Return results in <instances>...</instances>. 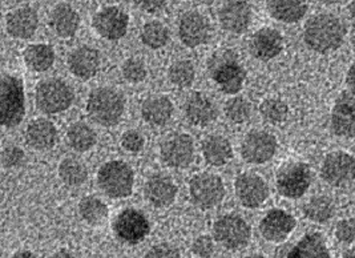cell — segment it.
Masks as SVG:
<instances>
[{"mask_svg": "<svg viewBox=\"0 0 355 258\" xmlns=\"http://www.w3.org/2000/svg\"><path fill=\"white\" fill-rule=\"evenodd\" d=\"M101 58L98 51L88 46L73 49L68 56V68L81 80H88L98 72Z\"/></svg>", "mask_w": 355, "mask_h": 258, "instance_id": "44dd1931", "label": "cell"}, {"mask_svg": "<svg viewBox=\"0 0 355 258\" xmlns=\"http://www.w3.org/2000/svg\"><path fill=\"white\" fill-rule=\"evenodd\" d=\"M282 35L273 28H261L252 36L249 42V49L252 55L262 62L275 59L282 52Z\"/></svg>", "mask_w": 355, "mask_h": 258, "instance_id": "ffe728a7", "label": "cell"}, {"mask_svg": "<svg viewBox=\"0 0 355 258\" xmlns=\"http://www.w3.org/2000/svg\"><path fill=\"white\" fill-rule=\"evenodd\" d=\"M75 98L72 88L60 79L42 81L36 88V105L43 113L64 112Z\"/></svg>", "mask_w": 355, "mask_h": 258, "instance_id": "8992f818", "label": "cell"}, {"mask_svg": "<svg viewBox=\"0 0 355 258\" xmlns=\"http://www.w3.org/2000/svg\"><path fill=\"white\" fill-rule=\"evenodd\" d=\"M168 40L169 31L164 23L159 20H152L144 24L141 30V42L148 49H162L168 43Z\"/></svg>", "mask_w": 355, "mask_h": 258, "instance_id": "d590c367", "label": "cell"}, {"mask_svg": "<svg viewBox=\"0 0 355 258\" xmlns=\"http://www.w3.org/2000/svg\"><path fill=\"white\" fill-rule=\"evenodd\" d=\"M39 17L30 7H21L7 17V31L15 39H30L36 33Z\"/></svg>", "mask_w": 355, "mask_h": 258, "instance_id": "cb8c5ba5", "label": "cell"}, {"mask_svg": "<svg viewBox=\"0 0 355 258\" xmlns=\"http://www.w3.org/2000/svg\"><path fill=\"white\" fill-rule=\"evenodd\" d=\"M196 78L194 65L188 60H178L169 68V80L176 87L187 88L193 84Z\"/></svg>", "mask_w": 355, "mask_h": 258, "instance_id": "74e56055", "label": "cell"}, {"mask_svg": "<svg viewBox=\"0 0 355 258\" xmlns=\"http://www.w3.org/2000/svg\"><path fill=\"white\" fill-rule=\"evenodd\" d=\"M347 12H349V17L352 20V23L355 26V1H352L347 7Z\"/></svg>", "mask_w": 355, "mask_h": 258, "instance_id": "f907efd6", "label": "cell"}, {"mask_svg": "<svg viewBox=\"0 0 355 258\" xmlns=\"http://www.w3.org/2000/svg\"><path fill=\"white\" fill-rule=\"evenodd\" d=\"M225 113L232 123L243 124L252 114V105L245 97H233L226 103Z\"/></svg>", "mask_w": 355, "mask_h": 258, "instance_id": "f35d334b", "label": "cell"}, {"mask_svg": "<svg viewBox=\"0 0 355 258\" xmlns=\"http://www.w3.org/2000/svg\"><path fill=\"white\" fill-rule=\"evenodd\" d=\"M144 258H181V255L175 245L162 242L152 246Z\"/></svg>", "mask_w": 355, "mask_h": 258, "instance_id": "7bdbcfd3", "label": "cell"}, {"mask_svg": "<svg viewBox=\"0 0 355 258\" xmlns=\"http://www.w3.org/2000/svg\"><path fill=\"white\" fill-rule=\"evenodd\" d=\"M123 258H128V257H123Z\"/></svg>", "mask_w": 355, "mask_h": 258, "instance_id": "db71d44e", "label": "cell"}, {"mask_svg": "<svg viewBox=\"0 0 355 258\" xmlns=\"http://www.w3.org/2000/svg\"><path fill=\"white\" fill-rule=\"evenodd\" d=\"M144 196L146 201L153 207L165 208L175 201L178 196V187L171 178L164 175H153L146 180Z\"/></svg>", "mask_w": 355, "mask_h": 258, "instance_id": "7402d4cb", "label": "cell"}, {"mask_svg": "<svg viewBox=\"0 0 355 258\" xmlns=\"http://www.w3.org/2000/svg\"><path fill=\"white\" fill-rule=\"evenodd\" d=\"M97 182L107 196L112 198H125L133 192L135 176L127 162L112 160L100 168Z\"/></svg>", "mask_w": 355, "mask_h": 258, "instance_id": "277c9868", "label": "cell"}, {"mask_svg": "<svg viewBox=\"0 0 355 258\" xmlns=\"http://www.w3.org/2000/svg\"><path fill=\"white\" fill-rule=\"evenodd\" d=\"M259 113L266 123L277 126L288 119L289 108L282 100L268 98L259 105Z\"/></svg>", "mask_w": 355, "mask_h": 258, "instance_id": "8d00e7d4", "label": "cell"}, {"mask_svg": "<svg viewBox=\"0 0 355 258\" xmlns=\"http://www.w3.org/2000/svg\"><path fill=\"white\" fill-rule=\"evenodd\" d=\"M346 27L338 17L322 12L310 17L305 24L304 40L307 47L318 53L338 49L345 40Z\"/></svg>", "mask_w": 355, "mask_h": 258, "instance_id": "6da1fadb", "label": "cell"}, {"mask_svg": "<svg viewBox=\"0 0 355 258\" xmlns=\"http://www.w3.org/2000/svg\"><path fill=\"white\" fill-rule=\"evenodd\" d=\"M295 218L291 213L282 209H272L259 223L262 237L269 242L285 241L295 227Z\"/></svg>", "mask_w": 355, "mask_h": 258, "instance_id": "e0dca14e", "label": "cell"}, {"mask_svg": "<svg viewBox=\"0 0 355 258\" xmlns=\"http://www.w3.org/2000/svg\"><path fill=\"white\" fill-rule=\"evenodd\" d=\"M277 189L286 198H300L306 194L311 184V169L305 162L285 165L277 173Z\"/></svg>", "mask_w": 355, "mask_h": 258, "instance_id": "ba28073f", "label": "cell"}, {"mask_svg": "<svg viewBox=\"0 0 355 258\" xmlns=\"http://www.w3.org/2000/svg\"><path fill=\"white\" fill-rule=\"evenodd\" d=\"M125 110L124 96L110 87L94 89L87 101L88 116L101 127L116 126Z\"/></svg>", "mask_w": 355, "mask_h": 258, "instance_id": "7a4b0ae2", "label": "cell"}, {"mask_svg": "<svg viewBox=\"0 0 355 258\" xmlns=\"http://www.w3.org/2000/svg\"><path fill=\"white\" fill-rule=\"evenodd\" d=\"M140 4H141V7H143L146 11L155 14V12L162 11L166 3H165V1H141Z\"/></svg>", "mask_w": 355, "mask_h": 258, "instance_id": "bcb514c9", "label": "cell"}, {"mask_svg": "<svg viewBox=\"0 0 355 258\" xmlns=\"http://www.w3.org/2000/svg\"><path fill=\"white\" fill-rule=\"evenodd\" d=\"M178 36L180 40L191 49L205 44L210 37L208 19L197 11L185 12L180 19Z\"/></svg>", "mask_w": 355, "mask_h": 258, "instance_id": "9a60e30c", "label": "cell"}, {"mask_svg": "<svg viewBox=\"0 0 355 258\" xmlns=\"http://www.w3.org/2000/svg\"><path fill=\"white\" fill-rule=\"evenodd\" d=\"M342 258H355V249H349L343 253Z\"/></svg>", "mask_w": 355, "mask_h": 258, "instance_id": "816d5d0a", "label": "cell"}, {"mask_svg": "<svg viewBox=\"0 0 355 258\" xmlns=\"http://www.w3.org/2000/svg\"><path fill=\"white\" fill-rule=\"evenodd\" d=\"M211 78L224 94L236 95L243 89L246 72L233 55L221 52L220 55L211 56Z\"/></svg>", "mask_w": 355, "mask_h": 258, "instance_id": "5b68a950", "label": "cell"}, {"mask_svg": "<svg viewBox=\"0 0 355 258\" xmlns=\"http://www.w3.org/2000/svg\"><path fill=\"white\" fill-rule=\"evenodd\" d=\"M189 194L194 204L202 209L218 205L225 196L223 180L213 173H198L189 182Z\"/></svg>", "mask_w": 355, "mask_h": 258, "instance_id": "9c48e42d", "label": "cell"}, {"mask_svg": "<svg viewBox=\"0 0 355 258\" xmlns=\"http://www.w3.org/2000/svg\"><path fill=\"white\" fill-rule=\"evenodd\" d=\"M331 129L339 137H355V97L340 94L331 111Z\"/></svg>", "mask_w": 355, "mask_h": 258, "instance_id": "ac0fdd59", "label": "cell"}, {"mask_svg": "<svg viewBox=\"0 0 355 258\" xmlns=\"http://www.w3.org/2000/svg\"><path fill=\"white\" fill-rule=\"evenodd\" d=\"M96 33L107 40H119L128 31L130 17L120 7H104L92 19Z\"/></svg>", "mask_w": 355, "mask_h": 258, "instance_id": "5bb4252c", "label": "cell"}, {"mask_svg": "<svg viewBox=\"0 0 355 258\" xmlns=\"http://www.w3.org/2000/svg\"><path fill=\"white\" fill-rule=\"evenodd\" d=\"M202 153L205 162L213 166H223L230 162L233 156V149L229 140L224 136H209L202 143Z\"/></svg>", "mask_w": 355, "mask_h": 258, "instance_id": "f546056e", "label": "cell"}, {"mask_svg": "<svg viewBox=\"0 0 355 258\" xmlns=\"http://www.w3.org/2000/svg\"><path fill=\"white\" fill-rule=\"evenodd\" d=\"M286 258H331L321 233H307L288 252Z\"/></svg>", "mask_w": 355, "mask_h": 258, "instance_id": "4316f807", "label": "cell"}, {"mask_svg": "<svg viewBox=\"0 0 355 258\" xmlns=\"http://www.w3.org/2000/svg\"><path fill=\"white\" fill-rule=\"evenodd\" d=\"M141 114L148 124L160 127L171 120L173 104L168 97L162 95L148 97L141 105Z\"/></svg>", "mask_w": 355, "mask_h": 258, "instance_id": "83f0119b", "label": "cell"}, {"mask_svg": "<svg viewBox=\"0 0 355 258\" xmlns=\"http://www.w3.org/2000/svg\"><path fill=\"white\" fill-rule=\"evenodd\" d=\"M24 62L35 72H44L55 62V51L49 44H31L24 51Z\"/></svg>", "mask_w": 355, "mask_h": 258, "instance_id": "4dcf8cb0", "label": "cell"}, {"mask_svg": "<svg viewBox=\"0 0 355 258\" xmlns=\"http://www.w3.org/2000/svg\"><path fill=\"white\" fill-rule=\"evenodd\" d=\"M245 258H266L265 256H262V255H250V256H248V257Z\"/></svg>", "mask_w": 355, "mask_h": 258, "instance_id": "f5cc1de1", "label": "cell"}, {"mask_svg": "<svg viewBox=\"0 0 355 258\" xmlns=\"http://www.w3.org/2000/svg\"><path fill=\"white\" fill-rule=\"evenodd\" d=\"M26 140L36 150H49L58 141V130L47 119H37L26 130Z\"/></svg>", "mask_w": 355, "mask_h": 258, "instance_id": "484cf974", "label": "cell"}, {"mask_svg": "<svg viewBox=\"0 0 355 258\" xmlns=\"http://www.w3.org/2000/svg\"><path fill=\"white\" fill-rule=\"evenodd\" d=\"M216 250L214 241L210 236H198L192 243V252L197 257L210 258Z\"/></svg>", "mask_w": 355, "mask_h": 258, "instance_id": "ee69618b", "label": "cell"}, {"mask_svg": "<svg viewBox=\"0 0 355 258\" xmlns=\"http://www.w3.org/2000/svg\"><path fill=\"white\" fill-rule=\"evenodd\" d=\"M304 214L313 223L324 224L334 216V204L327 196H314L305 204Z\"/></svg>", "mask_w": 355, "mask_h": 258, "instance_id": "d6a6232c", "label": "cell"}, {"mask_svg": "<svg viewBox=\"0 0 355 258\" xmlns=\"http://www.w3.org/2000/svg\"><path fill=\"white\" fill-rule=\"evenodd\" d=\"M252 237L249 224L239 214H226L213 225V239L227 250H240Z\"/></svg>", "mask_w": 355, "mask_h": 258, "instance_id": "52a82bcc", "label": "cell"}, {"mask_svg": "<svg viewBox=\"0 0 355 258\" xmlns=\"http://www.w3.org/2000/svg\"><path fill=\"white\" fill-rule=\"evenodd\" d=\"M67 141L76 152H87L96 144V133L85 123H75L67 132Z\"/></svg>", "mask_w": 355, "mask_h": 258, "instance_id": "1f68e13d", "label": "cell"}, {"mask_svg": "<svg viewBox=\"0 0 355 258\" xmlns=\"http://www.w3.org/2000/svg\"><path fill=\"white\" fill-rule=\"evenodd\" d=\"M150 225L146 214L140 210H123L113 223L116 237L124 243L136 245L143 241L149 234Z\"/></svg>", "mask_w": 355, "mask_h": 258, "instance_id": "8fae6325", "label": "cell"}, {"mask_svg": "<svg viewBox=\"0 0 355 258\" xmlns=\"http://www.w3.org/2000/svg\"><path fill=\"white\" fill-rule=\"evenodd\" d=\"M59 176L67 187H80L88 178V169L76 159H64L59 165Z\"/></svg>", "mask_w": 355, "mask_h": 258, "instance_id": "e575fe53", "label": "cell"}, {"mask_svg": "<svg viewBox=\"0 0 355 258\" xmlns=\"http://www.w3.org/2000/svg\"><path fill=\"white\" fill-rule=\"evenodd\" d=\"M51 258H79L76 255H73L72 252L67 250V249H60L56 253H53V256Z\"/></svg>", "mask_w": 355, "mask_h": 258, "instance_id": "c3c4849f", "label": "cell"}, {"mask_svg": "<svg viewBox=\"0 0 355 258\" xmlns=\"http://www.w3.org/2000/svg\"><path fill=\"white\" fill-rule=\"evenodd\" d=\"M346 83H347V87H349V89H350V92L355 96V62L353 64L350 65V68H349Z\"/></svg>", "mask_w": 355, "mask_h": 258, "instance_id": "7dc6e473", "label": "cell"}, {"mask_svg": "<svg viewBox=\"0 0 355 258\" xmlns=\"http://www.w3.org/2000/svg\"><path fill=\"white\" fill-rule=\"evenodd\" d=\"M321 178L331 187H346L355 180V157L347 152L329 153L321 166Z\"/></svg>", "mask_w": 355, "mask_h": 258, "instance_id": "30bf717a", "label": "cell"}, {"mask_svg": "<svg viewBox=\"0 0 355 258\" xmlns=\"http://www.w3.org/2000/svg\"><path fill=\"white\" fill-rule=\"evenodd\" d=\"M49 26L58 36L71 37L79 30L80 17L69 4L60 3L49 15Z\"/></svg>", "mask_w": 355, "mask_h": 258, "instance_id": "d4e9b609", "label": "cell"}, {"mask_svg": "<svg viewBox=\"0 0 355 258\" xmlns=\"http://www.w3.org/2000/svg\"><path fill=\"white\" fill-rule=\"evenodd\" d=\"M123 76L130 83H141L146 78V65L139 59H130L123 65Z\"/></svg>", "mask_w": 355, "mask_h": 258, "instance_id": "ab89813d", "label": "cell"}, {"mask_svg": "<svg viewBox=\"0 0 355 258\" xmlns=\"http://www.w3.org/2000/svg\"><path fill=\"white\" fill-rule=\"evenodd\" d=\"M1 124L12 128L20 124L26 114L23 81L12 75H4L0 89Z\"/></svg>", "mask_w": 355, "mask_h": 258, "instance_id": "3957f363", "label": "cell"}, {"mask_svg": "<svg viewBox=\"0 0 355 258\" xmlns=\"http://www.w3.org/2000/svg\"><path fill=\"white\" fill-rule=\"evenodd\" d=\"M187 119L198 127H205L217 117V107L209 96L201 92H194L185 101Z\"/></svg>", "mask_w": 355, "mask_h": 258, "instance_id": "603a6c76", "label": "cell"}, {"mask_svg": "<svg viewBox=\"0 0 355 258\" xmlns=\"http://www.w3.org/2000/svg\"><path fill=\"white\" fill-rule=\"evenodd\" d=\"M24 160V152L15 146H6L1 152V164L4 168H14Z\"/></svg>", "mask_w": 355, "mask_h": 258, "instance_id": "f6af8a7d", "label": "cell"}, {"mask_svg": "<svg viewBox=\"0 0 355 258\" xmlns=\"http://www.w3.org/2000/svg\"><path fill=\"white\" fill-rule=\"evenodd\" d=\"M81 218L91 225H98L108 217V207L95 196L84 197L79 204Z\"/></svg>", "mask_w": 355, "mask_h": 258, "instance_id": "836d02e7", "label": "cell"}, {"mask_svg": "<svg viewBox=\"0 0 355 258\" xmlns=\"http://www.w3.org/2000/svg\"><path fill=\"white\" fill-rule=\"evenodd\" d=\"M162 162L171 168H187L194 159L193 139L185 133H175L162 141Z\"/></svg>", "mask_w": 355, "mask_h": 258, "instance_id": "4fadbf2b", "label": "cell"}, {"mask_svg": "<svg viewBox=\"0 0 355 258\" xmlns=\"http://www.w3.org/2000/svg\"><path fill=\"white\" fill-rule=\"evenodd\" d=\"M336 239L337 241L345 245H350L355 242V218L340 220L336 226Z\"/></svg>", "mask_w": 355, "mask_h": 258, "instance_id": "60d3db41", "label": "cell"}, {"mask_svg": "<svg viewBox=\"0 0 355 258\" xmlns=\"http://www.w3.org/2000/svg\"><path fill=\"white\" fill-rule=\"evenodd\" d=\"M236 194L243 207L254 209L269 197V187L265 180L254 173H243L236 180Z\"/></svg>", "mask_w": 355, "mask_h": 258, "instance_id": "2e32d148", "label": "cell"}, {"mask_svg": "<svg viewBox=\"0 0 355 258\" xmlns=\"http://www.w3.org/2000/svg\"><path fill=\"white\" fill-rule=\"evenodd\" d=\"M223 28L232 33H243L252 22V7L246 1H227L218 12Z\"/></svg>", "mask_w": 355, "mask_h": 258, "instance_id": "d6986e66", "label": "cell"}, {"mask_svg": "<svg viewBox=\"0 0 355 258\" xmlns=\"http://www.w3.org/2000/svg\"><path fill=\"white\" fill-rule=\"evenodd\" d=\"M266 7L272 17L284 23H297L307 12L306 3L298 0H270Z\"/></svg>", "mask_w": 355, "mask_h": 258, "instance_id": "f1b7e54d", "label": "cell"}, {"mask_svg": "<svg viewBox=\"0 0 355 258\" xmlns=\"http://www.w3.org/2000/svg\"><path fill=\"white\" fill-rule=\"evenodd\" d=\"M11 258H36V256L30 250H19Z\"/></svg>", "mask_w": 355, "mask_h": 258, "instance_id": "681fc988", "label": "cell"}, {"mask_svg": "<svg viewBox=\"0 0 355 258\" xmlns=\"http://www.w3.org/2000/svg\"><path fill=\"white\" fill-rule=\"evenodd\" d=\"M277 139L265 130L249 132L241 144V156L249 164L261 165L272 160L277 152Z\"/></svg>", "mask_w": 355, "mask_h": 258, "instance_id": "7c38bea8", "label": "cell"}, {"mask_svg": "<svg viewBox=\"0 0 355 258\" xmlns=\"http://www.w3.org/2000/svg\"><path fill=\"white\" fill-rule=\"evenodd\" d=\"M144 144H146V140L143 135L135 129L127 130L121 137V146L125 150L132 153H139L140 150H143Z\"/></svg>", "mask_w": 355, "mask_h": 258, "instance_id": "b9f144b4", "label": "cell"}]
</instances>
